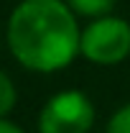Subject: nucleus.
<instances>
[{"instance_id": "f257e3e1", "label": "nucleus", "mask_w": 130, "mask_h": 133, "mask_svg": "<svg viewBox=\"0 0 130 133\" xmlns=\"http://www.w3.org/2000/svg\"><path fill=\"white\" fill-rule=\"evenodd\" d=\"M77 13L64 0H23L8 18V46L18 64L51 74L79 54Z\"/></svg>"}, {"instance_id": "39448f33", "label": "nucleus", "mask_w": 130, "mask_h": 133, "mask_svg": "<svg viewBox=\"0 0 130 133\" xmlns=\"http://www.w3.org/2000/svg\"><path fill=\"white\" fill-rule=\"evenodd\" d=\"M16 100H18L16 84H13V79L0 69V118H5L13 108H16Z\"/></svg>"}, {"instance_id": "0eeeda50", "label": "nucleus", "mask_w": 130, "mask_h": 133, "mask_svg": "<svg viewBox=\"0 0 130 133\" xmlns=\"http://www.w3.org/2000/svg\"><path fill=\"white\" fill-rule=\"evenodd\" d=\"M0 133H26L18 123L13 120H5V118H0Z\"/></svg>"}, {"instance_id": "7ed1b4c3", "label": "nucleus", "mask_w": 130, "mask_h": 133, "mask_svg": "<svg viewBox=\"0 0 130 133\" xmlns=\"http://www.w3.org/2000/svg\"><path fill=\"white\" fill-rule=\"evenodd\" d=\"M95 105L79 90H64L46 100L38 113V133H89L95 125Z\"/></svg>"}, {"instance_id": "20e7f679", "label": "nucleus", "mask_w": 130, "mask_h": 133, "mask_svg": "<svg viewBox=\"0 0 130 133\" xmlns=\"http://www.w3.org/2000/svg\"><path fill=\"white\" fill-rule=\"evenodd\" d=\"M64 3L77 13V16L99 18V16H107V13L115 8L117 0H64Z\"/></svg>"}, {"instance_id": "423d86ee", "label": "nucleus", "mask_w": 130, "mask_h": 133, "mask_svg": "<svg viewBox=\"0 0 130 133\" xmlns=\"http://www.w3.org/2000/svg\"><path fill=\"white\" fill-rule=\"evenodd\" d=\"M105 133H130V102H125L122 108H117L110 115Z\"/></svg>"}, {"instance_id": "f03ea898", "label": "nucleus", "mask_w": 130, "mask_h": 133, "mask_svg": "<svg viewBox=\"0 0 130 133\" xmlns=\"http://www.w3.org/2000/svg\"><path fill=\"white\" fill-rule=\"evenodd\" d=\"M79 54L99 66L120 64L130 56V23L120 16H99L79 33Z\"/></svg>"}]
</instances>
